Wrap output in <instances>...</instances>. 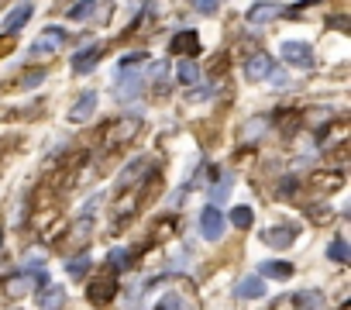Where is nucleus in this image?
Instances as JSON below:
<instances>
[{
  "instance_id": "obj_9",
  "label": "nucleus",
  "mask_w": 351,
  "mask_h": 310,
  "mask_svg": "<svg viewBox=\"0 0 351 310\" xmlns=\"http://www.w3.org/2000/svg\"><path fill=\"white\" fill-rule=\"evenodd\" d=\"M265 293V279L262 276H245L238 286H234V296L238 300H258Z\"/></svg>"
},
{
  "instance_id": "obj_32",
  "label": "nucleus",
  "mask_w": 351,
  "mask_h": 310,
  "mask_svg": "<svg viewBox=\"0 0 351 310\" xmlns=\"http://www.w3.org/2000/svg\"><path fill=\"white\" fill-rule=\"evenodd\" d=\"M293 187H296V180L289 176V180H282V187H279V197H293Z\"/></svg>"
},
{
  "instance_id": "obj_30",
  "label": "nucleus",
  "mask_w": 351,
  "mask_h": 310,
  "mask_svg": "<svg viewBox=\"0 0 351 310\" xmlns=\"http://www.w3.org/2000/svg\"><path fill=\"white\" fill-rule=\"evenodd\" d=\"M265 80H272V86H279V90H282V86H289V76H286L282 69H272Z\"/></svg>"
},
{
  "instance_id": "obj_29",
  "label": "nucleus",
  "mask_w": 351,
  "mask_h": 310,
  "mask_svg": "<svg viewBox=\"0 0 351 310\" xmlns=\"http://www.w3.org/2000/svg\"><path fill=\"white\" fill-rule=\"evenodd\" d=\"M210 93H214V83H207V86H197V90H190V93H186V100H193V104H197V100H207Z\"/></svg>"
},
{
  "instance_id": "obj_5",
  "label": "nucleus",
  "mask_w": 351,
  "mask_h": 310,
  "mask_svg": "<svg viewBox=\"0 0 351 310\" xmlns=\"http://www.w3.org/2000/svg\"><path fill=\"white\" fill-rule=\"evenodd\" d=\"M117 293V279L114 276H104V279H93L90 289H86V300L90 303H110Z\"/></svg>"
},
{
  "instance_id": "obj_4",
  "label": "nucleus",
  "mask_w": 351,
  "mask_h": 310,
  "mask_svg": "<svg viewBox=\"0 0 351 310\" xmlns=\"http://www.w3.org/2000/svg\"><path fill=\"white\" fill-rule=\"evenodd\" d=\"M62 42H66V28H49V32L28 49V56H52Z\"/></svg>"
},
{
  "instance_id": "obj_24",
  "label": "nucleus",
  "mask_w": 351,
  "mask_h": 310,
  "mask_svg": "<svg viewBox=\"0 0 351 310\" xmlns=\"http://www.w3.org/2000/svg\"><path fill=\"white\" fill-rule=\"evenodd\" d=\"M66 272H69V276H86V272H90V255L69 259V262H66Z\"/></svg>"
},
{
  "instance_id": "obj_23",
  "label": "nucleus",
  "mask_w": 351,
  "mask_h": 310,
  "mask_svg": "<svg viewBox=\"0 0 351 310\" xmlns=\"http://www.w3.org/2000/svg\"><path fill=\"white\" fill-rule=\"evenodd\" d=\"M327 255H330L334 262H348V259H351V252H348L344 238H334V241H330V248H327Z\"/></svg>"
},
{
  "instance_id": "obj_8",
  "label": "nucleus",
  "mask_w": 351,
  "mask_h": 310,
  "mask_svg": "<svg viewBox=\"0 0 351 310\" xmlns=\"http://www.w3.org/2000/svg\"><path fill=\"white\" fill-rule=\"evenodd\" d=\"M100 56H104V49H100V45H90V49L76 52V56H73V73H80V76H83V73H90V69L100 62Z\"/></svg>"
},
{
  "instance_id": "obj_17",
  "label": "nucleus",
  "mask_w": 351,
  "mask_h": 310,
  "mask_svg": "<svg viewBox=\"0 0 351 310\" xmlns=\"http://www.w3.org/2000/svg\"><path fill=\"white\" fill-rule=\"evenodd\" d=\"M155 310H193V307H190V300L180 296V293H165V296H158Z\"/></svg>"
},
{
  "instance_id": "obj_19",
  "label": "nucleus",
  "mask_w": 351,
  "mask_h": 310,
  "mask_svg": "<svg viewBox=\"0 0 351 310\" xmlns=\"http://www.w3.org/2000/svg\"><path fill=\"white\" fill-rule=\"evenodd\" d=\"M145 169H148V159H134V163H131V169H124V173H121L117 187H128V183H131V180H138Z\"/></svg>"
},
{
  "instance_id": "obj_31",
  "label": "nucleus",
  "mask_w": 351,
  "mask_h": 310,
  "mask_svg": "<svg viewBox=\"0 0 351 310\" xmlns=\"http://www.w3.org/2000/svg\"><path fill=\"white\" fill-rule=\"evenodd\" d=\"M138 62H145V52H131V56H124V59H121V69H128V66H138Z\"/></svg>"
},
{
  "instance_id": "obj_14",
  "label": "nucleus",
  "mask_w": 351,
  "mask_h": 310,
  "mask_svg": "<svg viewBox=\"0 0 351 310\" xmlns=\"http://www.w3.org/2000/svg\"><path fill=\"white\" fill-rule=\"evenodd\" d=\"M138 93H141V76H138V73H131V80L121 76V83L114 86V97H117V100H131V97H138Z\"/></svg>"
},
{
  "instance_id": "obj_3",
  "label": "nucleus",
  "mask_w": 351,
  "mask_h": 310,
  "mask_svg": "<svg viewBox=\"0 0 351 310\" xmlns=\"http://www.w3.org/2000/svg\"><path fill=\"white\" fill-rule=\"evenodd\" d=\"M262 241L269 248H289L296 241V224H276V228H265L262 231Z\"/></svg>"
},
{
  "instance_id": "obj_28",
  "label": "nucleus",
  "mask_w": 351,
  "mask_h": 310,
  "mask_svg": "<svg viewBox=\"0 0 351 310\" xmlns=\"http://www.w3.org/2000/svg\"><path fill=\"white\" fill-rule=\"evenodd\" d=\"M42 80H45V69H35V73H25V76H21V86L32 90V86H38Z\"/></svg>"
},
{
  "instance_id": "obj_10",
  "label": "nucleus",
  "mask_w": 351,
  "mask_h": 310,
  "mask_svg": "<svg viewBox=\"0 0 351 310\" xmlns=\"http://www.w3.org/2000/svg\"><path fill=\"white\" fill-rule=\"evenodd\" d=\"M197 56L200 52V38H197V32H180L172 38V56Z\"/></svg>"
},
{
  "instance_id": "obj_15",
  "label": "nucleus",
  "mask_w": 351,
  "mask_h": 310,
  "mask_svg": "<svg viewBox=\"0 0 351 310\" xmlns=\"http://www.w3.org/2000/svg\"><path fill=\"white\" fill-rule=\"evenodd\" d=\"M93 14H100V0H80V4L69 8V18H73V21H86V18H93Z\"/></svg>"
},
{
  "instance_id": "obj_13",
  "label": "nucleus",
  "mask_w": 351,
  "mask_h": 310,
  "mask_svg": "<svg viewBox=\"0 0 351 310\" xmlns=\"http://www.w3.org/2000/svg\"><path fill=\"white\" fill-rule=\"evenodd\" d=\"M93 107H97V93H93V90H86V93H83V97L73 104L69 117H73V121H86V117L93 114Z\"/></svg>"
},
{
  "instance_id": "obj_6",
  "label": "nucleus",
  "mask_w": 351,
  "mask_h": 310,
  "mask_svg": "<svg viewBox=\"0 0 351 310\" xmlns=\"http://www.w3.org/2000/svg\"><path fill=\"white\" fill-rule=\"evenodd\" d=\"M35 14V4H32V0H25V4H18L8 18H4V25H0V32H4V35H14V32H21L25 28V21Z\"/></svg>"
},
{
  "instance_id": "obj_12",
  "label": "nucleus",
  "mask_w": 351,
  "mask_h": 310,
  "mask_svg": "<svg viewBox=\"0 0 351 310\" xmlns=\"http://www.w3.org/2000/svg\"><path fill=\"white\" fill-rule=\"evenodd\" d=\"M258 276H269V279H289L293 276V265L289 262H279V259H265L262 265H258Z\"/></svg>"
},
{
  "instance_id": "obj_7",
  "label": "nucleus",
  "mask_w": 351,
  "mask_h": 310,
  "mask_svg": "<svg viewBox=\"0 0 351 310\" xmlns=\"http://www.w3.org/2000/svg\"><path fill=\"white\" fill-rule=\"evenodd\" d=\"M272 69H276V59H272V56H265V52H258V56H252V59L245 62V76H248L252 83L265 80Z\"/></svg>"
},
{
  "instance_id": "obj_1",
  "label": "nucleus",
  "mask_w": 351,
  "mask_h": 310,
  "mask_svg": "<svg viewBox=\"0 0 351 310\" xmlns=\"http://www.w3.org/2000/svg\"><path fill=\"white\" fill-rule=\"evenodd\" d=\"M224 228H228V221H224V214L217 211V204H207L204 214H200V235H204L207 241H221V238H224Z\"/></svg>"
},
{
  "instance_id": "obj_16",
  "label": "nucleus",
  "mask_w": 351,
  "mask_h": 310,
  "mask_svg": "<svg viewBox=\"0 0 351 310\" xmlns=\"http://www.w3.org/2000/svg\"><path fill=\"white\" fill-rule=\"evenodd\" d=\"M293 303H296V310H320L324 296H320V289H303L293 296Z\"/></svg>"
},
{
  "instance_id": "obj_20",
  "label": "nucleus",
  "mask_w": 351,
  "mask_h": 310,
  "mask_svg": "<svg viewBox=\"0 0 351 310\" xmlns=\"http://www.w3.org/2000/svg\"><path fill=\"white\" fill-rule=\"evenodd\" d=\"M62 300H66V289H62V286H49V289L42 293V307H45V310H56Z\"/></svg>"
},
{
  "instance_id": "obj_27",
  "label": "nucleus",
  "mask_w": 351,
  "mask_h": 310,
  "mask_svg": "<svg viewBox=\"0 0 351 310\" xmlns=\"http://www.w3.org/2000/svg\"><path fill=\"white\" fill-rule=\"evenodd\" d=\"M193 11H200V14H217V11H221V0H193Z\"/></svg>"
},
{
  "instance_id": "obj_22",
  "label": "nucleus",
  "mask_w": 351,
  "mask_h": 310,
  "mask_svg": "<svg viewBox=\"0 0 351 310\" xmlns=\"http://www.w3.org/2000/svg\"><path fill=\"white\" fill-rule=\"evenodd\" d=\"M228 197H231V176H224V180L210 190V204H224Z\"/></svg>"
},
{
  "instance_id": "obj_25",
  "label": "nucleus",
  "mask_w": 351,
  "mask_h": 310,
  "mask_svg": "<svg viewBox=\"0 0 351 310\" xmlns=\"http://www.w3.org/2000/svg\"><path fill=\"white\" fill-rule=\"evenodd\" d=\"M107 262H110L114 269H124V265L131 262V252H128V248H114V252L107 255Z\"/></svg>"
},
{
  "instance_id": "obj_33",
  "label": "nucleus",
  "mask_w": 351,
  "mask_h": 310,
  "mask_svg": "<svg viewBox=\"0 0 351 310\" xmlns=\"http://www.w3.org/2000/svg\"><path fill=\"white\" fill-rule=\"evenodd\" d=\"M0 241H4V231H0Z\"/></svg>"
},
{
  "instance_id": "obj_18",
  "label": "nucleus",
  "mask_w": 351,
  "mask_h": 310,
  "mask_svg": "<svg viewBox=\"0 0 351 310\" xmlns=\"http://www.w3.org/2000/svg\"><path fill=\"white\" fill-rule=\"evenodd\" d=\"M176 76H180V83H197L200 80V69L193 59H183L180 66H176Z\"/></svg>"
},
{
  "instance_id": "obj_21",
  "label": "nucleus",
  "mask_w": 351,
  "mask_h": 310,
  "mask_svg": "<svg viewBox=\"0 0 351 310\" xmlns=\"http://www.w3.org/2000/svg\"><path fill=\"white\" fill-rule=\"evenodd\" d=\"M252 217H255V214H252V207H234L228 221H231L234 228H241V231H245V228H252Z\"/></svg>"
},
{
  "instance_id": "obj_2",
  "label": "nucleus",
  "mask_w": 351,
  "mask_h": 310,
  "mask_svg": "<svg viewBox=\"0 0 351 310\" xmlns=\"http://www.w3.org/2000/svg\"><path fill=\"white\" fill-rule=\"evenodd\" d=\"M279 52H282V59H286L289 66H296V69H313V49H310L306 42H282Z\"/></svg>"
},
{
  "instance_id": "obj_11",
  "label": "nucleus",
  "mask_w": 351,
  "mask_h": 310,
  "mask_svg": "<svg viewBox=\"0 0 351 310\" xmlns=\"http://www.w3.org/2000/svg\"><path fill=\"white\" fill-rule=\"evenodd\" d=\"M279 14H282L279 4H265V0H262V4H255V8L248 11V25H269V21L279 18Z\"/></svg>"
},
{
  "instance_id": "obj_26",
  "label": "nucleus",
  "mask_w": 351,
  "mask_h": 310,
  "mask_svg": "<svg viewBox=\"0 0 351 310\" xmlns=\"http://www.w3.org/2000/svg\"><path fill=\"white\" fill-rule=\"evenodd\" d=\"M32 286H35V276H21V279H11V283H8V289H11L14 296H18V293H28Z\"/></svg>"
}]
</instances>
